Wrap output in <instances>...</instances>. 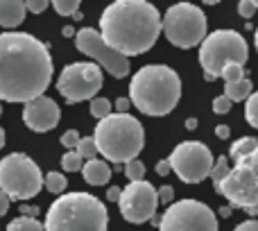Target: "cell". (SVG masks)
Wrapping results in <instances>:
<instances>
[{
	"label": "cell",
	"mask_w": 258,
	"mask_h": 231,
	"mask_svg": "<svg viewBox=\"0 0 258 231\" xmlns=\"http://www.w3.org/2000/svg\"><path fill=\"white\" fill-rule=\"evenodd\" d=\"M222 77H224V82H227V84H233V82L245 80V71H242L240 64H229V66L224 68Z\"/></svg>",
	"instance_id": "f1b7e54d"
},
{
	"label": "cell",
	"mask_w": 258,
	"mask_h": 231,
	"mask_svg": "<svg viewBox=\"0 0 258 231\" xmlns=\"http://www.w3.org/2000/svg\"><path fill=\"white\" fill-rule=\"evenodd\" d=\"M52 9L59 16H75L80 12V0H54Z\"/></svg>",
	"instance_id": "cb8c5ba5"
},
{
	"label": "cell",
	"mask_w": 258,
	"mask_h": 231,
	"mask_svg": "<svg viewBox=\"0 0 258 231\" xmlns=\"http://www.w3.org/2000/svg\"><path fill=\"white\" fill-rule=\"evenodd\" d=\"M3 147H5V129L0 127V150H3Z\"/></svg>",
	"instance_id": "ee69618b"
},
{
	"label": "cell",
	"mask_w": 258,
	"mask_h": 231,
	"mask_svg": "<svg viewBox=\"0 0 258 231\" xmlns=\"http://www.w3.org/2000/svg\"><path fill=\"white\" fill-rule=\"evenodd\" d=\"M172 172V165H170L168 159H161L159 163H156V175H161V177H165V175Z\"/></svg>",
	"instance_id": "d590c367"
},
{
	"label": "cell",
	"mask_w": 258,
	"mask_h": 231,
	"mask_svg": "<svg viewBox=\"0 0 258 231\" xmlns=\"http://www.w3.org/2000/svg\"><path fill=\"white\" fill-rule=\"evenodd\" d=\"M233 231H258V220H256V218L245 220V222H240Z\"/></svg>",
	"instance_id": "e575fe53"
},
{
	"label": "cell",
	"mask_w": 258,
	"mask_h": 231,
	"mask_svg": "<svg viewBox=\"0 0 258 231\" xmlns=\"http://www.w3.org/2000/svg\"><path fill=\"white\" fill-rule=\"evenodd\" d=\"M75 152H77V154H80L84 161H91V159H95V154H98V147H95V141H93V138L82 136V141H80V145H77Z\"/></svg>",
	"instance_id": "83f0119b"
},
{
	"label": "cell",
	"mask_w": 258,
	"mask_h": 231,
	"mask_svg": "<svg viewBox=\"0 0 258 231\" xmlns=\"http://www.w3.org/2000/svg\"><path fill=\"white\" fill-rule=\"evenodd\" d=\"M156 206H159V191L145 179L129 182L118 202L120 215L132 224L152 222V218H156Z\"/></svg>",
	"instance_id": "5bb4252c"
},
{
	"label": "cell",
	"mask_w": 258,
	"mask_h": 231,
	"mask_svg": "<svg viewBox=\"0 0 258 231\" xmlns=\"http://www.w3.org/2000/svg\"><path fill=\"white\" fill-rule=\"evenodd\" d=\"M231 104H233V102L227 98V95H218V98L213 100V111L220 113V116H222V113H229V111H231Z\"/></svg>",
	"instance_id": "4dcf8cb0"
},
{
	"label": "cell",
	"mask_w": 258,
	"mask_h": 231,
	"mask_svg": "<svg viewBox=\"0 0 258 231\" xmlns=\"http://www.w3.org/2000/svg\"><path fill=\"white\" fill-rule=\"evenodd\" d=\"M75 45L82 54H89L91 59H95L100 68L113 75L116 80L129 75V59L125 54L116 52L111 45H107V41L102 39L98 30H91V27H82L75 34Z\"/></svg>",
	"instance_id": "4fadbf2b"
},
{
	"label": "cell",
	"mask_w": 258,
	"mask_h": 231,
	"mask_svg": "<svg viewBox=\"0 0 258 231\" xmlns=\"http://www.w3.org/2000/svg\"><path fill=\"white\" fill-rule=\"evenodd\" d=\"M9 202H12V200H9V197L5 195L3 191H0V218H3V215L9 211Z\"/></svg>",
	"instance_id": "f35d334b"
},
{
	"label": "cell",
	"mask_w": 258,
	"mask_h": 231,
	"mask_svg": "<svg viewBox=\"0 0 258 231\" xmlns=\"http://www.w3.org/2000/svg\"><path fill=\"white\" fill-rule=\"evenodd\" d=\"M0 113H3V107H0Z\"/></svg>",
	"instance_id": "7dc6e473"
},
{
	"label": "cell",
	"mask_w": 258,
	"mask_h": 231,
	"mask_svg": "<svg viewBox=\"0 0 258 231\" xmlns=\"http://www.w3.org/2000/svg\"><path fill=\"white\" fill-rule=\"evenodd\" d=\"M186 129H197V118H188L186 120Z\"/></svg>",
	"instance_id": "7bdbcfd3"
},
{
	"label": "cell",
	"mask_w": 258,
	"mask_h": 231,
	"mask_svg": "<svg viewBox=\"0 0 258 231\" xmlns=\"http://www.w3.org/2000/svg\"><path fill=\"white\" fill-rule=\"evenodd\" d=\"M159 231H218V215L200 200H179L161 215Z\"/></svg>",
	"instance_id": "8fae6325"
},
{
	"label": "cell",
	"mask_w": 258,
	"mask_h": 231,
	"mask_svg": "<svg viewBox=\"0 0 258 231\" xmlns=\"http://www.w3.org/2000/svg\"><path fill=\"white\" fill-rule=\"evenodd\" d=\"M61 168L66 170V172H82L84 159H82L77 152H66V154L61 156Z\"/></svg>",
	"instance_id": "603a6c76"
},
{
	"label": "cell",
	"mask_w": 258,
	"mask_h": 231,
	"mask_svg": "<svg viewBox=\"0 0 258 231\" xmlns=\"http://www.w3.org/2000/svg\"><path fill=\"white\" fill-rule=\"evenodd\" d=\"M93 141L98 152L111 163H129L145 147L143 125L129 113H111L95 125Z\"/></svg>",
	"instance_id": "5b68a950"
},
{
	"label": "cell",
	"mask_w": 258,
	"mask_h": 231,
	"mask_svg": "<svg viewBox=\"0 0 258 231\" xmlns=\"http://www.w3.org/2000/svg\"><path fill=\"white\" fill-rule=\"evenodd\" d=\"M66 186H68V182H66V177H63V172H48L43 177V188H48L52 195L61 197Z\"/></svg>",
	"instance_id": "ffe728a7"
},
{
	"label": "cell",
	"mask_w": 258,
	"mask_h": 231,
	"mask_svg": "<svg viewBox=\"0 0 258 231\" xmlns=\"http://www.w3.org/2000/svg\"><path fill=\"white\" fill-rule=\"evenodd\" d=\"M80 141H82V136L75 132V129H68V132L61 134V145L66 147V152H75L77 145H80Z\"/></svg>",
	"instance_id": "f546056e"
},
{
	"label": "cell",
	"mask_w": 258,
	"mask_h": 231,
	"mask_svg": "<svg viewBox=\"0 0 258 231\" xmlns=\"http://www.w3.org/2000/svg\"><path fill=\"white\" fill-rule=\"evenodd\" d=\"M48 7H50V3H45V0H27L25 3V9L27 12H32V14H41V12H45Z\"/></svg>",
	"instance_id": "d6a6232c"
},
{
	"label": "cell",
	"mask_w": 258,
	"mask_h": 231,
	"mask_svg": "<svg viewBox=\"0 0 258 231\" xmlns=\"http://www.w3.org/2000/svg\"><path fill=\"white\" fill-rule=\"evenodd\" d=\"M206 27H209L206 14L197 5H190V3L172 5L163 16L165 39L181 50L202 45V41L209 36L206 34Z\"/></svg>",
	"instance_id": "9c48e42d"
},
{
	"label": "cell",
	"mask_w": 258,
	"mask_h": 231,
	"mask_svg": "<svg viewBox=\"0 0 258 231\" xmlns=\"http://www.w3.org/2000/svg\"><path fill=\"white\" fill-rule=\"evenodd\" d=\"M102 68L91 62H75L68 64L57 80V91L63 100L71 104L84 102V100L98 98V91L102 89Z\"/></svg>",
	"instance_id": "30bf717a"
},
{
	"label": "cell",
	"mask_w": 258,
	"mask_h": 231,
	"mask_svg": "<svg viewBox=\"0 0 258 231\" xmlns=\"http://www.w3.org/2000/svg\"><path fill=\"white\" fill-rule=\"evenodd\" d=\"M249 57L247 41L236 30H215L202 41L200 45V64L204 68V77L209 82L222 77L229 64L245 66Z\"/></svg>",
	"instance_id": "8992f818"
},
{
	"label": "cell",
	"mask_w": 258,
	"mask_h": 231,
	"mask_svg": "<svg viewBox=\"0 0 258 231\" xmlns=\"http://www.w3.org/2000/svg\"><path fill=\"white\" fill-rule=\"evenodd\" d=\"M231 206H222V209H220V215H222V218H229V215H231Z\"/></svg>",
	"instance_id": "b9f144b4"
},
{
	"label": "cell",
	"mask_w": 258,
	"mask_h": 231,
	"mask_svg": "<svg viewBox=\"0 0 258 231\" xmlns=\"http://www.w3.org/2000/svg\"><path fill=\"white\" fill-rule=\"evenodd\" d=\"M59 118H61V109L48 95H41V98L32 100L23 107V123L27 125V129L32 132H50V129L57 127Z\"/></svg>",
	"instance_id": "9a60e30c"
},
{
	"label": "cell",
	"mask_w": 258,
	"mask_h": 231,
	"mask_svg": "<svg viewBox=\"0 0 258 231\" xmlns=\"http://www.w3.org/2000/svg\"><path fill=\"white\" fill-rule=\"evenodd\" d=\"M229 172H231V165H229V159H227V156H220V159L215 161V165H213V172H211V179H213V184H220V182H224V179L229 177Z\"/></svg>",
	"instance_id": "d4e9b609"
},
{
	"label": "cell",
	"mask_w": 258,
	"mask_h": 231,
	"mask_svg": "<svg viewBox=\"0 0 258 231\" xmlns=\"http://www.w3.org/2000/svg\"><path fill=\"white\" fill-rule=\"evenodd\" d=\"M82 177H84V182L91 184V186H104V184L111 179V168H109V163L102 159H91V161H84Z\"/></svg>",
	"instance_id": "2e32d148"
},
{
	"label": "cell",
	"mask_w": 258,
	"mask_h": 231,
	"mask_svg": "<svg viewBox=\"0 0 258 231\" xmlns=\"http://www.w3.org/2000/svg\"><path fill=\"white\" fill-rule=\"evenodd\" d=\"M43 188V172L23 152H12L0 161V191L9 200H32Z\"/></svg>",
	"instance_id": "ba28073f"
},
{
	"label": "cell",
	"mask_w": 258,
	"mask_h": 231,
	"mask_svg": "<svg viewBox=\"0 0 258 231\" xmlns=\"http://www.w3.org/2000/svg\"><path fill=\"white\" fill-rule=\"evenodd\" d=\"M7 231H45L36 218H16L7 224Z\"/></svg>",
	"instance_id": "44dd1931"
},
{
	"label": "cell",
	"mask_w": 258,
	"mask_h": 231,
	"mask_svg": "<svg viewBox=\"0 0 258 231\" xmlns=\"http://www.w3.org/2000/svg\"><path fill=\"white\" fill-rule=\"evenodd\" d=\"M125 175L129 182H143L145 179V163L138 159L129 161V163H125Z\"/></svg>",
	"instance_id": "484cf974"
},
{
	"label": "cell",
	"mask_w": 258,
	"mask_h": 231,
	"mask_svg": "<svg viewBox=\"0 0 258 231\" xmlns=\"http://www.w3.org/2000/svg\"><path fill=\"white\" fill-rule=\"evenodd\" d=\"M215 191L227 197L231 209H242L251 218H258V150L238 161L229 177L215 184Z\"/></svg>",
	"instance_id": "52a82bcc"
},
{
	"label": "cell",
	"mask_w": 258,
	"mask_h": 231,
	"mask_svg": "<svg viewBox=\"0 0 258 231\" xmlns=\"http://www.w3.org/2000/svg\"><path fill=\"white\" fill-rule=\"evenodd\" d=\"M163 32L159 9L145 0H116L100 16V34L116 52L125 57L143 54Z\"/></svg>",
	"instance_id": "7a4b0ae2"
},
{
	"label": "cell",
	"mask_w": 258,
	"mask_h": 231,
	"mask_svg": "<svg viewBox=\"0 0 258 231\" xmlns=\"http://www.w3.org/2000/svg\"><path fill=\"white\" fill-rule=\"evenodd\" d=\"M120 195H122V191H120L118 186H111V188L107 191V200H109V202H120Z\"/></svg>",
	"instance_id": "74e56055"
},
{
	"label": "cell",
	"mask_w": 258,
	"mask_h": 231,
	"mask_svg": "<svg viewBox=\"0 0 258 231\" xmlns=\"http://www.w3.org/2000/svg\"><path fill=\"white\" fill-rule=\"evenodd\" d=\"M54 73L48 45L27 32L0 34V100L32 102L48 91Z\"/></svg>",
	"instance_id": "6da1fadb"
},
{
	"label": "cell",
	"mask_w": 258,
	"mask_h": 231,
	"mask_svg": "<svg viewBox=\"0 0 258 231\" xmlns=\"http://www.w3.org/2000/svg\"><path fill=\"white\" fill-rule=\"evenodd\" d=\"M256 12V3L254 0H242L240 5H238V14H240L242 18H251Z\"/></svg>",
	"instance_id": "1f68e13d"
},
{
	"label": "cell",
	"mask_w": 258,
	"mask_h": 231,
	"mask_svg": "<svg viewBox=\"0 0 258 231\" xmlns=\"http://www.w3.org/2000/svg\"><path fill=\"white\" fill-rule=\"evenodd\" d=\"M25 3L21 0H0V25L12 30L25 21Z\"/></svg>",
	"instance_id": "e0dca14e"
},
{
	"label": "cell",
	"mask_w": 258,
	"mask_h": 231,
	"mask_svg": "<svg viewBox=\"0 0 258 231\" xmlns=\"http://www.w3.org/2000/svg\"><path fill=\"white\" fill-rule=\"evenodd\" d=\"M45 231H109V213L102 200L89 193H63L50 204Z\"/></svg>",
	"instance_id": "277c9868"
},
{
	"label": "cell",
	"mask_w": 258,
	"mask_h": 231,
	"mask_svg": "<svg viewBox=\"0 0 258 231\" xmlns=\"http://www.w3.org/2000/svg\"><path fill=\"white\" fill-rule=\"evenodd\" d=\"M251 93H254V84L249 80H240V82H233V84H227L224 86V95H227L231 102H242V100H249Z\"/></svg>",
	"instance_id": "ac0fdd59"
},
{
	"label": "cell",
	"mask_w": 258,
	"mask_h": 231,
	"mask_svg": "<svg viewBox=\"0 0 258 231\" xmlns=\"http://www.w3.org/2000/svg\"><path fill=\"white\" fill-rule=\"evenodd\" d=\"M245 120L251 125L254 129H258V91L251 93V98L245 104Z\"/></svg>",
	"instance_id": "4316f807"
},
{
	"label": "cell",
	"mask_w": 258,
	"mask_h": 231,
	"mask_svg": "<svg viewBox=\"0 0 258 231\" xmlns=\"http://www.w3.org/2000/svg\"><path fill=\"white\" fill-rule=\"evenodd\" d=\"M113 111V104L109 102L107 98H93L91 100V113H93V118H98V123L100 120H104V118H109Z\"/></svg>",
	"instance_id": "7402d4cb"
},
{
	"label": "cell",
	"mask_w": 258,
	"mask_h": 231,
	"mask_svg": "<svg viewBox=\"0 0 258 231\" xmlns=\"http://www.w3.org/2000/svg\"><path fill=\"white\" fill-rule=\"evenodd\" d=\"M181 98L177 71L163 64H147L129 82V100L145 116H168Z\"/></svg>",
	"instance_id": "3957f363"
},
{
	"label": "cell",
	"mask_w": 258,
	"mask_h": 231,
	"mask_svg": "<svg viewBox=\"0 0 258 231\" xmlns=\"http://www.w3.org/2000/svg\"><path fill=\"white\" fill-rule=\"evenodd\" d=\"M254 43H256V50H258V27H256V36H254Z\"/></svg>",
	"instance_id": "f6af8a7d"
},
{
	"label": "cell",
	"mask_w": 258,
	"mask_h": 231,
	"mask_svg": "<svg viewBox=\"0 0 258 231\" xmlns=\"http://www.w3.org/2000/svg\"><path fill=\"white\" fill-rule=\"evenodd\" d=\"M172 200H174V188L172 186H161L159 188V202L161 204H172Z\"/></svg>",
	"instance_id": "836d02e7"
},
{
	"label": "cell",
	"mask_w": 258,
	"mask_h": 231,
	"mask_svg": "<svg viewBox=\"0 0 258 231\" xmlns=\"http://www.w3.org/2000/svg\"><path fill=\"white\" fill-rule=\"evenodd\" d=\"M256 150H258V138H254V136H242V138H238V141L231 145V159L238 163V161L251 156Z\"/></svg>",
	"instance_id": "d6986e66"
},
{
	"label": "cell",
	"mask_w": 258,
	"mask_h": 231,
	"mask_svg": "<svg viewBox=\"0 0 258 231\" xmlns=\"http://www.w3.org/2000/svg\"><path fill=\"white\" fill-rule=\"evenodd\" d=\"M229 134H231V129H229L227 125H218V127H215V136L222 138V141H227Z\"/></svg>",
	"instance_id": "ab89813d"
},
{
	"label": "cell",
	"mask_w": 258,
	"mask_h": 231,
	"mask_svg": "<svg viewBox=\"0 0 258 231\" xmlns=\"http://www.w3.org/2000/svg\"><path fill=\"white\" fill-rule=\"evenodd\" d=\"M61 32H63V36H68V39H71V36H73V39H75V34H77V32H75V30H73V27H68V25H66V27H63V30H61Z\"/></svg>",
	"instance_id": "60d3db41"
},
{
	"label": "cell",
	"mask_w": 258,
	"mask_h": 231,
	"mask_svg": "<svg viewBox=\"0 0 258 231\" xmlns=\"http://www.w3.org/2000/svg\"><path fill=\"white\" fill-rule=\"evenodd\" d=\"M113 107L118 109V113H127V111H129V107H132V100H129V98H118Z\"/></svg>",
	"instance_id": "8d00e7d4"
},
{
	"label": "cell",
	"mask_w": 258,
	"mask_h": 231,
	"mask_svg": "<svg viewBox=\"0 0 258 231\" xmlns=\"http://www.w3.org/2000/svg\"><path fill=\"white\" fill-rule=\"evenodd\" d=\"M172 172L186 184H200L213 172V152L202 141H183L170 154Z\"/></svg>",
	"instance_id": "7c38bea8"
},
{
	"label": "cell",
	"mask_w": 258,
	"mask_h": 231,
	"mask_svg": "<svg viewBox=\"0 0 258 231\" xmlns=\"http://www.w3.org/2000/svg\"><path fill=\"white\" fill-rule=\"evenodd\" d=\"M254 3H256V9H258V0H254Z\"/></svg>",
	"instance_id": "bcb514c9"
}]
</instances>
